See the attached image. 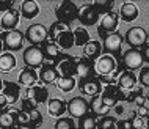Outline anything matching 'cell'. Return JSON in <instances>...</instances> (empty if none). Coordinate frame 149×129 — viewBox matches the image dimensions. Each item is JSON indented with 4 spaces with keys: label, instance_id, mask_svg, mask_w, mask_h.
I'll return each mask as SVG.
<instances>
[{
    "label": "cell",
    "instance_id": "9a60e30c",
    "mask_svg": "<svg viewBox=\"0 0 149 129\" xmlns=\"http://www.w3.org/2000/svg\"><path fill=\"white\" fill-rule=\"evenodd\" d=\"M75 62V76H79L80 79L85 77H91V76H96L94 72V62L86 57H74Z\"/></svg>",
    "mask_w": 149,
    "mask_h": 129
},
{
    "label": "cell",
    "instance_id": "30bf717a",
    "mask_svg": "<svg viewBox=\"0 0 149 129\" xmlns=\"http://www.w3.org/2000/svg\"><path fill=\"white\" fill-rule=\"evenodd\" d=\"M24 63H25V66L31 68V69H36V68L41 69V66L46 63V58H44L41 47L29 46L27 49H24Z\"/></svg>",
    "mask_w": 149,
    "mask_h": 129
},
{
    "label": "cell",
    "instance_id": "7dc6e473",
    "mask_svg": "<svg viewBox=\"0 0 149 129\" xmlns=\"http://www.w3.org/2000/svg\"><path fill=\"white\" fill-rule=\"evenodd\" d=\"M135 102H136V106L138 107H143V106H146V98H144V95H138L135 98Z\"/></svg>",
    "mask_w": 149,
    "mask_h": 129
},
{
    "label": "cell",
    "instance_id": "bcb514c9",
    "mask_svg": "<svg viewBox=\"0 0 149 129\" xmlns=\"http://www.w3.org/2000/svg\"><path fill=\"white\" fill-rule=\"evenodd\" d=\"M8 109V99L5 98V95L0 91V114H2L3 110H6Z\"/></svg>",
    "mask_w": 149,
    "mask_h": 129
},
{
    "label": "cell",
    "instance_id": "5b68a950",
    "mask_svg": "<svg viewBox=\"0 0 149 129\" xmlns=\"http://www.w3.org/2000/svg\"><path fill=\"white\" fill-rule=\"evenodd\" d=\"M118 24H119V13L111 11V13L102 16V19H100V22H99V27H97L99 38L105 39L108 35L118 32Z\"/></svg>",
    "mask_w": 149,
    "mask_h": 129
},
{
    "label": "cell",
    "instance_id": "7402d4cb",
    "mask_svg": "<svg viewBox=\"0 0 149 129\" xmlns=\"http://www.w3.org/2000/svg\"><path fill=\"white\" fill-rule=\"evenodd\" d=\"M47 112H49V115L55 116V118H61L63 114L68 112V102L60 98H52L47 102Z\"/></svg>",
    "mask_w": 149,
    "mask_h": 129
},
{
    "label": "cell",
    "instance_id": "4dcf8cb0",
    "mask_svg": "<svg viewBox=\"0 0 149 129\" xmlns=\"http://www.w3.org/2000/svg\"><path fill=\"white\" fill-rule=\"evenodd\" d=\"M66 30H71V27L68 25V24L60 22V21H55V22L49 27V41H54V43H55V39H57L58 36L61 35L63 32H66Z\"/></svg>",
    "mask_w": 149,
    "mask_h": 129
},
{
    "label": "cell",
    "instance_id": "e0dca14e",
    "mask_svg": "<svg viewBox=\"0 0 149 129\" xmlns=\"http://www.w3.org/2000/svg\"><path fill=\"white\" fill-rule=\"evenodd\" d=\"M19 19H21V11L13 8V10H10V11L2 14V18H0V27H2L3 32L16 30V27L19 24Z\"/></svg>",
    "mask_w": 149,
    "mask_h": 129
},
{
    "label": "cell",
    "instance_id": "ab89813d",
    "mask_svg": "<svg viewBox=\"0 0 149 129\" xmlns=\"http://www.w3.org/2000/svg\"><path fill=\"white\" fill-rule=\"evenodd\" d=\"M138 82H140V85H141V87L149 88V66H144V68L140 69Z\"/></svg>",
    "mask_w": 149,
    "mask_h": 129
},
{
    "label": "cell",
    "instance_id": "cb8c5ba5",
    "mask_svg": "<svg viewBox=\"0 0 149 129\" xmlns=\"http://www.w3.org/2000/svg\"><path fill=\"white\" fill-rule=\"evenodd\" d=\"M118 87H119L123 91H130V90H134V88L136 87V76H135V72H134V71L124 69V71L119 74Z\"/></svg>",
    "mask_w": 149,
    "mask_h": 129
},
{
    "label": "cell",
    "instance_id": "836d02e7",
    "mask_svg": "<svg viewBox=\"0 0 149 129\" xmlns=\"http://www.w3.org/2000/svg\"><path fill=\"white\" fill-rule=\"evenodd\" d=\"M94 8L99 11L100 16H105L108 13H111L113 11V6H115V2L113 0H94V2H91Z\"/></svg>",
    "mask_w": 149,
    "mask_h": 129
},
{
    "label": "cell",
    "instance_id": "c3c4849f",
    "mask_svg": "<svg viewBox=\"0 0 149 129\" xmlns=\"http://www.w3.org/2000/svg\"><path fill=\"white\" fill-rule=\"evenodd\" d=\"M113 110H115L116 115H123V114H124V104H123V102H118V104L113 107Z\"/></svg>",
    "mask_w": 149,
    "mask_h": 129
},
{
    "label": "cell",
    "instance_id": "b9f144b4",
    "mask_svg": "<svg viewBox=\"0 0 149 129\" xmlns=\"http://www.w3.org/2000/svg\"><path fill=\"white\" fill-rule=\"evenodd\" d=\"M36 109H38V104H36L33 99L25 98V96H24V98H22V110L31 112V110H36Z\"/></svg>",
    "mask_w": 149,
    "mask_h": 129
},
{
    "label": "cell",
    "instance_id": "f1b7e54d",
    "mask_svg": "<svg viewBox=\"0 0 149 129\" xmlns=\"http://www.w3.org/2000/svg\"><path fill=\"white\" fill-rule=\"evenodd\" d=\"M55 43L58 44L60 49H64V50H68V49H71V47H74V46H75L74 32H72V30H66V32H63V33L60 35L57 39H55Z\"/></svg>",
    "mask_w": 149,
    "mask_h": 129
},
{
    "label": "cell",
    "instance_id": "8fae6325",
    "mask_svg": "<svg viewBox=\"0 0 149 129\" xmlns=\"http://www.w3.org/2000/svg\"><path fill=\"white\" fill-rule=\"evenodd\" d=\"M68 114L71 118H82L86 114H90V102L83 96H75L68 101Z\"/></svg>",
    "mask_w": 149,
    "mask_h": 129
},
{
    "label": "cell",
    "instance_id": "f5cc1de1",
    "mask_svg": "<svg viewBox=\"0 0 149 129\" xmlns=\"http://www.w3.org/2000/svg\"><path fill=\"white\" fill-rule=\"evenodd\" d=\"M144 98H146V101H149V91H146V95H144Z\"/></svg>",
    "mask_w": 149,
    "mask_h": 129
},
{
    "label": "cell",
    "instance_id": "db71d44e",
    "mask_svg": "<svg viewBox=\"0 0 149 129\" xmlns=\"http://www.w3.org/2000/svg\"><path fill=\"white\" fill-rule=\"evenodd\" d=\"M146 126L149 128V116H148V120H146Z\"/></svg>",
    "mask_w": 149,
    "mask_h": 129
},
{
    "label": "cell",
    "instance_id": "d6a6232c",
    "mask_svg": "<svg viewBox=\"0 0 149 129\" xmlns=\"http://www.w3.org/2000/svg\"><path fill=\"white\" fill-rule=\"evenodd\" d=\"M74 39H75V46L79 47H83L86 43H90V33H88V30L85 27H77V29H74Z\"/></svg>",
    "mask_w": 149,
    "mask_h": 129
},
{
    "label": "cell",
    "instance_id": "1f68e13d",
    "mask_svg": "<svg viewBox=\"0 0 149 129\" xmlns=\"http://www.w3.org/2000/svg\"><path fill=\"white\" fill-rule=\"evenodd\" d=\"M55 85H57V88L60 91H63V93H69V91H72L75 88L77 82H75L74 77H63V76H60L58 80L55 82Z\"/></svg>",
    "mask_w": 149,
    "mask_h": 129
},
{
    "label": "cell",
    "instance_id": "8992f818",
    "mask_svg": "<svg viewBox=\"0 0 149 129\" xmlns=\"http://www.w3.org/2000/svg\"><path fill=\"white\" fill-rule=\"evenodd\" d=\"M25 39L31 46H42L49 39V30L44 24H31L25 32Z\"/></svg>",
    "mask_w": 149,
    "mask_h": 129
},
{
    "label": "cell",
    "instance_id": "2e32d148",
    "mask_svg": "<svg viewBox=\"0 0 149 129\" xmlns=\"http://www.w3.org/2000/svg\"><path fill=\"white\" fill-rule=\"evenodd\" d=\"M39 76V80L42 82V85H50V83H55L60 77L58 71H57V66H55L54 63H49L46 62L41 66V69L38 72Z\"/></svg>",
    "mask_w": 149,
    "mask_h": 129
},
{
    "label": "cell",
    "instance_id": "ac0fdd59",
    "mask_svg": "<svg viewBox=\"0 0 149 129\" xmlns=\"http://www.w3.org/2000/svg\"><path fill=\"white\" fill-rule=\"evenodd\" d=\"M25 98L33 99L36 104H44L47 99H49V90H47L46 85H42V83H36L35 87L27 88Z\"/></svg>",
    "mask_w": 149,
    "mask_h": 129
},
{
    "label": "cell",
    "instance_id": "ffe728a7",
    "mask_svg": "<svg viewBox=\"0 0 149 129\" xmlns=\"http://www.w3.org/2000/svg\"><path fill=\"white\" fill-rule=\"evenodd\" d=\"M41 50L44 54L46 62H49V63L55 64V63H57V60L61 57V49L58 47V44L54 43V41H49V39H47V41L41 46Z\"/></svg>",
    "mask_w": 149,
    "mask_h": 129
},
{
    "label": "cell",
    "instance_id": "ee69618b",
    "mask_svg": "<svg viewBox=\"0 0 149 129\" xmlns=\"http://www.w3.org/2000/svg\"><path fill=\"white\" fill-rule=\"evenodd\" d=\"M136 115L141 116V118H148V116H149V107L148 106L138 107V109H136Z\"/></svg>",
    "mask_w": 149,
    "mask_h": 129
},
{
    "label": "cell",
    "instance_id": "8d00e7d4",
    "mask_svg": "<svg viewBox=\"0 0 149 129\" xmlns=\"http://www.w3.org/2000/svg\"><path fill=\"white\" fill-rule=\"evenodd\" d=\"M55 129H77V128H75L74 118H71V116H61L55 123Z\"/></svg>",
    "mask_w": 149,
    "mask_h": 129
},
{
    "label": "cell",
    "instance_id": "60d3db41",
    "mask_svg": "<svg viewBox=\"0 0 149 129\" xmlns=\"http://www.w3.org/2000/svg\"><path fill=\"white\" fill-rule=\"evenodd\" d=\"M132 121V128L134 129H141L144 124V118H141V116H138L136 115V110H134V112H130V118H129Z\"/></svg>",
    "mask_w": 149,
    "mask_h": 129
},
{
    "label": "cell",
    "instance_id": "603a6c76",
    "mask_svg": "<svg viewBox=\"0 0 149 129\" xmlns=\"http://www.w3.org/2000/svg\"><path fill=\"white\" fill-rule=\"evenodd\" d=\"M110 110H111V109L104 104L102 96H100V95L94 96V98L90 101V112L96 116V118H102V116H107Z\"/></svg>",
    "mask_w": 149,
    "mask_h": 129
},
{
    "label": "cell",
    "instance_id": "6f0895ef",
    "mask_svg": "<svg viewBox=\"0 0 149 129\" xmlns=\"http://www.w3.org/2000/svg\"><path fill=\"white\" fill-rule=\"evenodd\" d=\"M132 129H134V128H132Z\"/></svg>",
    "mask_w": 149,
    "mask_h": 129
},
{
    "label": "cell",
    "instance_id": "83f0119b",
    "mask_svg": "<svg viewBox=\"0 0 149 129\" xmlns=\"http://www.w3.org/2000/svg\"><path fill=\"white\" fill-rule=\"evenodd\" d=\"M16 109H6L0 114V129H13L16 126Z\"/></svg>",
    "mask_w": 149,
    "mask_h": 129
},
{
    "label": "cell",
    "instance_id": "e575fe53",
    "mask_svg": "<svg viewBox=\"0 0 149 129\" xmlns=\"http://www.w3.org/2000/svg\"><path fill=\"white\" fill-rule=\"evenodd\" d=\"M96 126H97V118L91 112L79 120V129H96Z\"/></svg>",
    "mask_w": 149,
    "mask_h": 129
},
{
    "label": "cell",
    "instance_id": "9f6ffc18",
    "mask_svg": "<svg viewBox=\"0 0 149 129\" xmlns=\"http://www.w3.org/2000/svg\"><path fill=\"white\" fill-rule=\"evenodd\" d=\"M148 38H149V33H148Z\"/></svg>",
    "mask_w": 149,
    "mask_h": 129
},
{
    "label": "cell",
    "instance_id": "9c48e42d",
    "mask_svg": "<svg viewBox=\"0 0 149 129\" xmlns=\"http://www.w3.org/2000/svg\"><path fill=\"white\" fill-rule=\"evenodd\" d=\"M118 69V60L111 55H100V57L94 62V72L97 77H102V76H108L113 74V72Z\"/></svg>",
    "mask_w": 149,
    "mask_h": 129
},
{
    "label": "cell",
    "instance_id": "680465c9",
    "mask_svg": "<svg viewBox=\"0 0 149 129\" xmlns=\"http://www.w3.org/2000/svg\"><path fill=\"white\" fill-rule=\"evenodd\" d=\"M77 129H79V128H77Z\"/></svg>",
    "mask_w": 149,
    "mask_h": 129
},
{
    "label": "cell",
    "instance_id": "f6af8a7d",
    "mask_svg": "<svg viewBox=\"0 0 149 129\" xmlns=\"http://www.w3.org/2000/svg\"><path fill=\"white\" fill-rule=\"evenodd\" d=\"M116 129H132V121L130 120H119Z\"/></svg>",
    "mask_w": 149,
    "mask_h": 129
},
{
    "label": "cell",
    "instance_id": "484cf974",
    "mask_svg": "<svg viewBox=\"0 0 149 129\" xmlns=\"http://www.w3.org/2000/svg\"><path fill=\"white\" fill-rule=\"evenodd\" d=\"M82 50H83V57L90 58V60H93V62H96L104 52L102 44H100L99 41H94V39H91L90 43H86L85 46L82 47Z\"/></svg>",
    "mask_w": 149,
    "mask_h": 129
},
{
    "label": "cell",
    "instance_id": "4fadbf2b",
    "mask_svg": "<svg viewBox=\"0 0 149 129\" xmlns=\"http://www.w3.org/2000/svg\"><path fill=\"white\" fill-rule=\"evenodd\" d=\"M99 11L94 8V5L90 2V3H85L79 8V21L82 22V25H86V27H91V25H96L99 21Z\"/></svg>",
    "mask_w": 149,
    "mask_h": 129
},
{
    "label": "cell",
    "instance_id": "f546056e",
    "mask_svg": "<svg viewBox=\"0 0 149 129\" xmlns=\"http://www.w3.org/2000/svg\"><path fill=\"white\" fill-rule=\"evenodd\" d=\"M16 57L14 54H11V52H3L2 55H0V72H10L13 71L16 68Z\"/></svg>",
    "mask_w": 149,
    "mask_h": 129
},
{
    "label": "cell",
    "instance_id": "277c9868",
    "mask_svg": "<svg viewBox=\"0 0 149 129\" xmlns=\"http://www.w3.org/2000/svg\"><path fill=\"white\" fill-rule=\"evenodd\" d=\"M123 43H124V36L119 33V32H115V33L108 35L105 39H104L102 49L105 55H111L116 60L121 58V50H123Z\"/></svg>",
    "mask_w": 149,
    "mask_h": 129
},
{
    "label": "cell",
    "instance_id": "d6986e66",
    "mask_svg": "<svg viewBox=\"0 0 149 129\" xmlns=\"http://www.w3.org/2000/svg\"><path fill=\"white\" fill-rule=\"evenodd\" d=\"M19 85L21 87H27V88H30V87H35L36 83H38V80H39V76H38V72H36V69H31V68L29 66H25L24 69L19 72Z\"/></svg>",
    "mask_w": 149,
    "mask_h": 129
},
{
    "label": "cell",
    "instance_id": "f35d334b",
    "mask_svg": "<svg viewBox=\"0 0 149 129\" xmlns=\"http://www.w3.org/2000/svg\"><path fill=\"white\" fill-rule=\"evenodd\" d=\"M29 114H30V128L38 129L42 124V115H41V112L36 109V110H31V112H29Z\"/></svg>",
    "mask_w": 149,
    "mask_h": 129
},
{
    "label": "cell",
    "instance_id": "7bdbcfd3",
    "mask_svg": "<svg viewBox=\"0 0 149 129\" xmlns=\"http://www.w3.org/2000/svg\"><path fill=\"white\" fill-rule=\"evenodd\" d=\"M13 0H0V13H6V11L13 10Z\"/></svg>",
    "mask_w": 149,
    "mask_h": 129
},
{
    "label": "cell",
    "instance_id": "3957f363",
    "mask_svg": "<svg viewBox=\"0 0 149 129\" xmlns=\"http://www.w3.org/2000/svg\"><path fill=\"white\" fill-rule=\"evenodd\" d=\"M55 16H57V21L69 25L72 21L79 19V6L71 0H64V2L58 3L55 8Z\"/></svg>",
    "mask_w": 149,
    "mask_h": 129
},
{
    "label": "cell",
    "instance_id": "ba28073f",
    "mask_svg": "<svg viewBox=\"0 0 149 129\" xmlns=\"http://www.w3.org/2000/svg\"><path fill=\"white\" fill-rule=\"evenodd\" d=\"M148 32L143 29V27H132L126 32V36H124V41H126L130 49H140L148 44Z\"/></svg>",
    "mask_w": 149,
    "mask_h": 129
},
{
    "label": "cell",
    "instance_id": "7c38bea8",
    "mask_svg": "<svg viewBox=\"0 0 149 129\" xmlns=\"http://www.w3.org/2000/svg\"><path fill=\"white\" fill-rule=\"evenodd\" d=\"M100 96H102L104 104L110 109H113L118 102H124V91L118 85H105Z\"/></svg>",
    "mask_w": 149,
    "mask_h": 129
},
{
    "label": "cell",
    "instance_id": "816d5d0a",
    "mask_svg": "<svg viewBox=\"0 0 149 129\" xmlns=\"http://www.w3.org/2000/svg\"><path fill=\"white\" fill-rule=\"evenodd\" d=\"M2 90H3V80L0 79V91H2Z\"/></svg>",
    "mask_w": 149,
    "mask_h": 129
},
{
    "label": "cell",
    "instance_id": "74e56055",
    "mask_svg": "<svg viewBox=\"0 0 149 129\" xmlns=\"http://www.w3.org/2000/svg\"><path fill=\"white\" fill-rule=\"evenodd\" d=\"M16 126H21V128H25V126H30V114L25 110H17L16 114Z\"/></svg>",
    "mask_w": 149,
    "mask_h": 129
},
{
    "label": "cell",
    "instance_id": "f907efd6",
    "mask_svg": "<svg viewBox=\"0 0 149 129\" xmlns=\"http://www.w3.org/2000/svg\"><path fill=\"white\" fill-rule=\"evenodd\" d=\"M2 50H3V43H2V39H0V55H2V54H3V52H2Z\"/></svg>",
    "mask_w": 149,
    "mask_h": 129
},
{
    "label": "cell",
    "instance_id": "52a82bcc",
    "mask_svg": "<svg viewBox=\"0 0 149 129\" xmlns=\"http://www.w3.org/2000/svg\"><path fill=\"white\" fill-rule=\"evenodd\" d=\"M77 87H79V90L82 95L91 96V98H94V96H97V95H102V90H104V83L100 82V79L97 76L80 79Z\"/></svg>",
    "mask_w": 149,
    "mask_h": 129
},
{
    "label": "cell",
    "instance_id": "d590c367",
    "mask_svg": "<svg viewBox=\"0 0 149 129\" xmlns=\"http://www.w3.org/2000/svg\"><path fill=\"white\" fill-rule=\"evenodd\" d=\"M118 128V120L115 118V116H102V118L97 120V126L96 129H116Z\"/></svg>",
    "mask_w": 149,
    "mask_h": 129
},
{
    "label": "cell",
    "instance_id": "5bb4252c",
    "mask_svg": "<svg viewBox=\"0 0 149 129\" xmlns=\"http://www.w3.org/2000/svg\"><path fill=\"white\" fill-rule=\"evenodd\" d=\"M55 66H57L58 74L63 76V77H74L75 76V62L72 55L61 54V57L57 60Z\"/></svg>",
    "mask_w": 149,
    "mask_h": 129
},
{
    "label": "cell",
    "instance_id": "44dd1931",
    "mask_svg": "<svg viewBox=\"0 0 149 129\" xmlns=\"http://www.w3.org/2000/svg\"><path fill=\"white\" fill-rule=\"evenodd\" d=\"M2 93L8 99V104H14L19 99V96H21V85L16 82H11V80H3Z\"/></svg>",
    "mask_w": 149,
    "mask_h": 129
},
{
    "label": "cell",
    "instance_id": "6da1fadb",
    "mask_svg": "<svg viewBox=\"0 0 149 129\" xmlns=\"http://www.w3.org/2000/svg\"><path fill=\"white\" fill-rule=\"evenodd\" d=\"M144 63L143 54L140 49H127L121 55V58L118 60V71L123 72L124 69L127 71H136L141 69Z\"/></svg>",
    "mask_w": 149,
    "mask_h": 129
},
{
    "label": "cell",
    "instance_id": "7a4b0ae2",
    "mask_svg": "<svg viewBox=\"0 0 149 129\" xmlns=\"http://www.w3.org/2000/svg\"><path fill=\"white\" fill-rule=\"evenodd\" d=\"M0 39H2V43H3V50L13 54V52L22 49L25 35H24L21 30L16 29V30H11V32H0Z\"/></svg>",
    "mask_w": 149,
    "mask_h": 129
},
{
    "label": "cell",
    "instance_id": "d4e9b609",
    "mask_svg": "<svg viewBox=\"0 0 149 129\" xmlns=\"http://www.w3.org/2000/svg\"><path fill=\"white\" fill-rule=\"evenodd\" d=\"M138 14H140L138 6H136L135 3H132V2L123 3L121 8H119V18L123 19L124 22H134L135 19L138 18Z\"/></svg>",
    "mask_w": 149,
    "mask_h": 129
},
{
    "label": "cell",
    "instance_id": "11a10c76",
    "mask_svg": "<svg viewBox=\"0 0 149 129\" xmlns=\"http://www.w3.org/2000/svg\"><path fill=\"white\" fill-rule=\"evenodd\" d=\"M13 129H22V128H21V126H14Z\"/></svg>",
    "mask_w": 149,
    "mask_h": 129
},
{
    "label": "cell",
    "instance_id": "681fc988",
    "mask_svg": "<svg viewBox=\"0 0 149 129\" xmlns=\"http://www.w3.org/2000/svg\"><path fill=\"white\" fill-rule=\"evenodd\" d=\"M141 54H143V58H144V62H148L149 63V43L146 44V46L141 49Z\"/></svg>",
    "mask_w": 149,
    "mask_h": 129
},
{
    "label": "cell",
    "instance_id": "4316f807",
    "mask_svg": "<svg viewBox=\"0 0 149 129\" xmlns=\"http://www.w3.org/2000/svg\"><path fill=\"white\" fill-rule=\"evenodd\" d=\"M21 16L24 19H35L39 14V5L35 0H25L21 3Z\"/></svg>",
    "mask_w": 149,
    "mask_h": 129
}]
</instances>
